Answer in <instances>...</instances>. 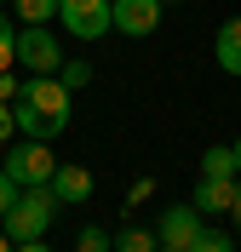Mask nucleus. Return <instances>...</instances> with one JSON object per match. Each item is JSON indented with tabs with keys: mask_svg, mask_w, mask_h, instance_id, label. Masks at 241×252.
Returning a JSON list of instances; mask_svg holds the SVG:
<instances>
[{
	"mask_svg": "<svg viewBox=\"0 0 241 252\" xmlns=\"http://www.w3.org/2000/svg\"><path fill=\"white\" fill-rule=\"evenodd\" d=\"M0 6H6V0H0Z\"/></svg>",
	"mask_w": 241,
	"mask_h": 252,
	"instance_id": "27",
	"label": "nucleus"
},
{
	"mask_svg": "<svg viewBox=\"0 0 241 252\" xmlns=\"http://www.w3.org/2000/svg\"><path fill=\"white\" fill-rule=\"evenodd\" d=\"M12 247H17V241H12V235H6V229H0V252H12Z\"/></svg>",
	"mask_w": 241,
	"mask_h": 252,
	"instance_id": "24",
	"label": "nucleus"
},
{
	"mask_svg": "<svg viewBox=\"0 0 241 252\" xmlns=\"http://www.w3.org/2000/svg\"><path fill=\"white\" fill-rule=\"evenodd\" d=\"M58 195H52V184H34V189H17V201H12V212L0 218V229L12 241H40L52 229V218H58Z\"/></svg>",
	"mask_w": 241,
	"mask_h": 252,
	"instance_id": "2",
	"label": "nucleus"
},
{
	"mask_svg": "<svg viewBox=\"0 0 241 252\" xmlns=\"http://www.w3.org/2000/svg\"><path fill=\"white\" fill-rule=\"evenodd\" d=\"M236 160H241V138H236Z\"/></svg>",
	"mask_w": 241,
	"mask_h": 252,
	"instance_id": "26",
	"label": "nucleus"
},
{
	"mask_svg": "<svg viewBox=\"0 0 241 252\" xmlns=\"http://www.w3.org/2000/svg\"><path fill=\"white\" fill-rule=\"evenodd\" d=\"M212 58H218V69H224V75H241V17L218 23V40H212Z\"/></svg>",
	"mask_w": 241,
	"mask_h": 252,
	"instance_id": "10",
	"label": "nucleus"
},
{
	"mask_svg": "<svg viewBox=\"0 0 241 252\" xmlns=\"http://www.w3.org/2000/svg\"><path fill=\"white\" fill-rule=\"evenodd\" d=\"M58 80H64L69 92H80V86L92 80V63H80V58H64V69H58Z\"/></svg>",
	"mask_w": 241,
	"mask_h": 252,
	"instance_id": "17",
	"label": "nucleus"
},
{
	"mask_svg": "<svg viewBox=\"0 0 241 252\" xmlns=\"http://www.w3.org/2000/svg\"><path fill=\"white\" fill-rule=\"evenodd\" d=\"M201 178H241L236 143H212V149H201Z\"/></svg>",
	"mask_w": 241,
	"mask_h": 252,
	"instance_id": "11",
	"label": "nucleus"
},
{
	"mask_svg": "<svg viewBox=\"0 0 241 252\" xmlns=\"http://www.w3.org/2000/svg\"><path fill=\"white\" fill-rule=\"evenodd\" d=\"M109 247H115V235H109V229H98V223H86V229L75 235V252H109Z\"/></svg>",
	"mask_w": 241,
	"mask_h": 252,
	"instance_id": "16",
	"label": "nucleus"
},
{
	"mask_svg": "<svg viewBox=\"0 0 241 252\" xmlns=\"http://www.w3.org/2000/svg\"><path fill=\"white\" fill-rule=\"evenodd\" d=\"M161 241H155V229H121L115 235V252H155Z\"/></svg>",
	"mask_w": 241,
	"mask_h": 252,
	"instance_id": "14",
	"label": "nucleus"
},
{
	"mask_svg": "<svg viewBox=\"0 0 241 252\" xmlns=\"http://www.w3.org/2000/svg\"><path fill=\"white\" fill-rule=\"evenodd\" d=\"M161 12H167V0H109V29L127 40H144L161 29Z\"/></svg>",
	"mask_w": 241,
	"mask_h": 252,
	"instance_id": "6",
	"label": "nucleus"
},
{
	"mask_svg": "<svg viewBox=\"0 0 241 252\" xmlns=\"http://www.w3.org/2000/svg\"><path fill=\"white\" fill-rule=\"evenodd\" d=\"M6 69H17V17L0 12V75Z\"/></svg>",
	"mask_w": 241,
	"mask_h": 252,
	"instance_id": "12",
	"label": "nucleus"
},
{
	"mask_svg": "<svg viewBox=\"0 0 241 252\" xmlns=\"http://www.w3.org/2000/svg\"><path fill=\"white\" fill-rule=\"evenodd\" d=\"M190 201L201 206L207 218H218V212H230V206H236V178H201Z\"/></svg>",
	"mask_w": 241,
	"mask_h": 252,
	"instance_id": "8",
	"label": "nucleus"
},
{
	"mask_svg": "<svg viewBox=\"0 0 241 252\" xmlns=\"http://www.w3.org/2000/svg\"><path fill=\"white\" fill-rule=\"evenodd\" d=\"M6 172H12L23 189H34V184H52L58 160H52V149L40 138H12L6 143Z\"/></svg>",
	"mask_w": 241,
	"mask_h": 252,
	"instance_id": "4",
	"label": "nucleus"
},
{
	"mask_svg": "<svg viewBox=\"0 0 241 252\" xmlns=\"http://www.w3.org/2000/svg\"><path fill=\"white\" fill-rule=\"evenodd\" d=\"M52 195L69 201V206L92 201V172H86V166H58V172H52Z\"/></svg>",
	"mask_w": 241,
	"mask_h": 252,
	"instance_id": "9",
	"label": "nucleus"
},
{
	"mask_svg": "<svg viewBox=\"0 0 241 252\" xmlns=\"http://www.w3.org/2000/svg\"><path fill=\"white\" fill-rule=\"evenodd\" d=\"M155 252H184V247H155Z\"/></svg>",
	"mask_w": 241,
	"mask_h": 252,
	"instance_id": "25",
	"label": "nucleus"
},
{
	"mask_svg": "<svg viewBox=\"0 0 241 252\" xmlns=\"http://www.w3.org/2000/svg\"><path fill=\"white\" fill-rule=\"evenodd\" d=\"M58 29L69 40H103L109 34V0H58Z\"/></svg>",
	"mask_w": 241,
	"mask_h": 252,
	"instance_id": "5",
	"label": "nucleus"
},
{
	"mask_svg": "<svg viewBox=\"0 0 241 252\" xmlns=\"http://www.w3.org/2000/svg\"><path fill=\"white\" fill-rule=\"evenodd\" d=\"M12 252H52V247H46V235H40V241H17Z\"/></svg>",
	"mask_w": 241,
	"mask_h": 252,
	"instance_id": "22",
	"label": "nucleus"
},
{
	"mask_svg": "<svg viewBox=\"0 0 241 252\" xmlns=\"http://www.w3.org/2000/svg\"><path fill=\"white\" fill-rule=\"evenodd\" d=\"M17 189H23V184H17V178L6 172V166H0V218L12 212V201H17Z\"/></svg>",
	"mask_w": 241,
	"mask_h": 252,
	"instance_id": "18",
	"label": "nucleus"
},
{
	"mask_svg": "<svg viewBox=\"0 0 241 252\" xmlns=\"http://www.w3.org/2000/svg\"><path fill=\"white\" fill-rule=\"evenodd\" d=\"M17 138V115H12V97H0V143Z\"/></svg>",
	"mask_w": 241,
	"mask_h": 252,
	"instance_id": "19",
	"label": "nucleus"
},
{
	"mask_svg": "<svg viewBox=\"0 0 241 252\" xmlns=\"http://www.w3.org/2000/svg\"><path fill=\"white\" fill-rule=\"evenodd\" d=\"M17 92H23V80H17L12 69H6V75H0V97H17Z\"/></svg>",
	"mask_w": 241,
	"mask_h": 252,
	"instance_id": "20",
	"label": "nucleus"
},
{
	"mask_svg": "<svg viewBox=\"0 0 241 252\" xmlns=\"http://www.w3.org/2000/svg\"><path fill=\"white\" fill-rule=\"evenodd\" d=\"M69 86L58 75H29L23 80V92L12 97V115H17V138H40L52 143L58 132L69 126Z\"/></svg>",
	"mask_w": 241,
	"mask_h": 252,
	"instance_id": "1",
	"label": "nucleus"
},
{
	"mask_svg": "<svg viewBox=\"0 0 241 252\" xmlns=\"http://www.w3.org/2000/svg\"><path fill=\"white\" fill-rule=\"evenodd\" d=\"M149 195H155V184H149V178H138V184H132V195H127V201L138 206V201H149Z\"/></svg>",
	"mask_w": 241,
	"mask_h": 252,
	"instance_id": "21",
	"label": "nucleus"
},
{
	"mask_svg": "<svg viewBox=\"0 0 241 252\" xmlns=\"http://www.w3.org/2000/svg\"><path fill=\"white\" fill-rule=\"evenodd\" d=\"M17 23H52L58 17V0H12Z\"/></svg>",
	"mask_w": 241,
	"mask_h": 252,
	"instance_id": "13",
	"label": "nucleus"
},
{
	"mask_svg": "<svg viewBox=\"0 0 241 252\" xmlns=\"http://www.w3.org/2000/svg\"><path fill=\"white\" fill-rule=\"evenodd\" d=\"M230 218L241 223V178H236V206H230Z\"/></svg>",
	"mask_w": 241,
	"mask_h": 252,
	"instance_id": "23",
	"label": "nucleus"
},
{
	"mask_svg": "<svg viewBox=\"0 0 241 252\" xmlns=\"http://www.w3.org/2000/svg\"><path fill=\"white\" fill-rule=\"evenodd\" d=\"M17 63L29 75H58L64 69V40L46 23H17Z\"/></svg>",
	"mask_w": 241,
	"mask_h": 252,
	"instance_id": "3",
	"label": "nucleus"
},
{
	"mask_svg": "<svg viewBox=\"0 0 241 252\" xmlns=\"http://www.w3.org/2000/svg\"><path fill=\"white\" fill-rule=\"evenodd\" d=\"M201 223H207V212H201V206H167V212H161V223H155V241L161 247H184L190 252V241L201 235Z\"/></svg>",
	"mask_w": 241,
	"mask_h": 252,
	"instance_id": "7",
	"label": "nucleus"
},
{
	"mask_svg": "<svg viewBox=\"0 0 241 252\" xmlns=\"http://www.w3.org/2000/svg\"><path fill=\"white\" fill-rule=\"evenodd\" d=\"M190 252H236V241H230L224 229H212V223H201V235L190 241Z\"/></svg>",
	"mask_w": 241,
	"mask_h": 252,
	"instance_id": "15",
	"label": "nucleus"
}]
</instances>
